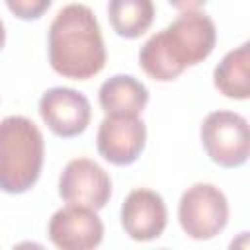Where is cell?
<instances>
[{
	"mask_svg": "<svg viewBox=\"0 0 250 250\" xmlns=\"http://www.w3.org/2000/svg\"><path fill=\"white\" fill-rule=\"evenodd\" d=\"M49 62L62 78L88 80L105 66L100 23L86 4H66L49 25Z\"/></svg>",
	"mask_w": 250,
	"mask_h": 250,
	"instance_id": "cell-1",
	"label": "cell"
},
{
	"mask_svg": "<svg viewBox=\"0 0 250 250\" xmlns=\"http://www.w3.org/2000/svg\"><path fill=\"white\" fill-rule=\"evenodd\" d=\"M45 141L39 127L23 115L0 121V189L10 195L29 191L43 168Z\"/></svg>",
	"mask_w": 250,
	"mask_h": 250,
	"instance_id": "cell-2",
	"label": "cell"
},
{
	"mask_svg": "<svg viewBox=\"0 0 250 250\" xmlns=\"http://www.w3.org/2000/svg\"><path fill=\"white\" fill-rule=\"evenodd\" d=\"M154 35L168 59L182 72L188 66L203 62L217 43L215 21L199 10L182 12L168 27Z\"/></svg>",
	"mask_w": 250,
	"mask_h": 250,
	"instance_id": "cell-3",
	"label": "cell"
},
{
	"mask_svg": "<svg viewBox=\"0 0 250 250\" xmlns=\"http://www.w3.org/2000/svg\"><path fill=\"white\" fill-rule=\"evenodd\" d=\"M178 221L182 230L193 240H211L221 234L229 223L227 195L213 184L189 186L178 203Z\"/></svg>",
	"mask_w": 250,
	"mask_h": 250,
	"instance_id": "cell-4",
	"label": "cell"
},
{
	"mask_svg": "<svg viewBox=\"0 0 250 250\" xmlns=\"http://www.w3.org/2000/svg\"><path fill=\"white\" fill-rule=\"evenodd\" d=\"M201 145L207 156L223 168H238L246 164L250 154L248 121L234 111H211L201 123Z\"/></svg>",
	"mask_w": 250,
	"mask_h": 250,
	"instance_id": "cell-5",
	"label": "cell"
},
{
	"mask_svg": "<svg viewBox=\"0 0 250 250\" xmlns=\"http://www.w3.org/2000/svg\"><path fill=\"white\" fill-rule=\"evenodd\" d=\"M59 195L64 203L102 209L111 197L109 174L90 158L70 160L59 178Z\"/></svg>",
	"mask_w": 250,
	"mask_h": 250,
	"instance_id": "cell-6",
	"label": "cell"
},
{
	"mask_svg": "<svg viewBox=\"0 0 250 250\" xmlns=\"http://www.w3.org/2000/svg\"><path fill=\"white\" fill-rule=\"evenodd\" d=\"M146 145V125L139 115H105L98 127L96 146L115 166L133 164Z\"/></svg>",
	"mask_w": 250,
	"mask_h": 250,
	"instance_id": "cell-7",
	"label": "cell"
},
{
	"mask_svg": "<svg viewBox=\"0 0 250 250\" xmlns=\"http://www.w3.org/2000/svg\"><path fill=\"white\" fill-rule=\"evenodd\" d=\"M39 115L53 135L70 139L86 131L92 119V105L88 98L64 86L49 88L39 100Z\"/></svg>",
	"mask_w": 250,
	"mask_h": 250,
	"instance_id": "cell-8",
	"label": "cell"
},
{
	"mask_svg": "<svg viewBox=\"0 0 250 250\" xmlns=\"http://www.w3.org/2000/svg\"><path fill=\"white\" fill-rule=\"evenodd\" d=\"M47 234L61 250H92L102 244L104 223L96 209L66 203L49 219Z\"/></svg>",
	"mask_w": 250,
	"mask_h": 250,
	"instance_id": "cell-9",
	"label": "cell"
},
{
	"mask_svg": "<svg viewBox=\"0 0 250 250\" xmlns=\"http://www.w3.org/2000/svg\"><path fill=\"white\" fill-rule=\"evenodd\" d=\"M168 223V211L158 191L137 188L129 191L121 205V227L137 242H148L162 236Z\"/></svg>",
	"mask_w": 250,
	"mask_h": 250,
	"instance_id": "cell-10",
	"label": "cell"
},
{
	"mask_svg": "<svg viewBox=\"0 0 250 250\" xmlns=\"http://www.w3.org/2000/svg\"><path fill=\"white\" fill-rule=\"evenodd\" d=\"M98 102L105 115H139L148 104V90L131 74H115L100 86Z\"/></svg>",
	"mask_w": 250,
	"mask_h": 250,
	"instance_id": "cell-11",
	"label": "cell"
},
{
	"mask_svg": "<svg viewBox=\"0 0 250 250\" xmlns=\"http://www.w3.org/2000/svg\"><path fill=\"white\" fill-rule=\"evenodd\" d=\"M250 43L229 51L213 70L215 88L230 100H248L250 98Z\"/></svg>",
	"mask_w": 250,
	"mask_h": 250,
	"instance_id": "cell-12",
	"label": "cell"
},
{
	"mask_svg": "<svg viewBox=\"0 0 250 250\" xmlns=\"http://www.w3.org/2000/svg\"><path fill=\"white\" fill-rule=\"evenodd\" d=\"M107 18L119 37L137 39L152 25L154 4L152 0H109Z\"/></svg>",
	"mask_w": 250,
	"mask_h": 250,
	"instance_id": "cell-13",
	"label": "cell"
},
{
	"mask_svg": "<svg viewBox=\"0 0 250 250\" xmlns=\"http://www.w3.org/2000/svg\"><path fill=\"white\" fill-rule=\"evenodd\" d=\"M4 2L16 18L25 21L39 20L53 4V0H4Z\"/></svg>",
	"mask_w": 250,
	"mask_h": 250,
	"instance_id": "cell-14",
	"label": "cell"
},
{
	"mask_svg": "<svg viewBox=\"0 0 250 250\" xmlns=\"http://www.w3.org/2000/svg\"><path fill=\"white\" fill-rule=\"evenodd\" d=\"M172 8L180 10V12H193L199 10L201 6H205L209 0H168Z\"/></svg>",
	"mask_w": 250,
	"mask_h": 250,
	"instance_id": "cell-15",
	"label": "cell"
},
{
	"mask_svg": "<svg viewBox=\"0 0 250 250\" xmlns=\"http://www.w3.org/2000/svg\"><path fill=\"white\" fill-rule=\"evenodd\" d=\"M4 43H6V29H4V23H2V20H0V51H2Z\"/></svg>",
	"mask_w": 250,
	"mask_h": 250,
	"instance_id": "cell-16",
	"label": "cell"
}]
</instances>
